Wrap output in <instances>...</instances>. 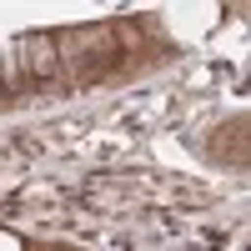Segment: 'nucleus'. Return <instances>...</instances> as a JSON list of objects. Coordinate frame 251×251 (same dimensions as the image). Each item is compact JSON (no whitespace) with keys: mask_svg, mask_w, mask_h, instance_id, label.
Instances as JSON below:
<instances>
[{"mask_svg":"<svg viewBox=\"0 0 251 251\" xmlns=\"http://www.w3.org/2000/svg\"><path fill=\"white\" fill-rule=\"evenodd\" d=\"M0 75H5V60H0Z\"/></svg>","mask_w":251,"mask_h":251,"instance_id":"3","label":"nucleus"},{"mask_svg":"<svg viewBox=\"0 0 251 251\" xmlns=\"http://www.w3.org/2000/svg\"><path fill=\"white\" fill-rule=\"evenodd\" d=\"M0 251H25V241H20L15 231H0Z\"/></svg>","mask_w":251,"mask_h":251,"instance_id":"2","label":"nucleus"},{"mask_svg":"<svg viewBox=\"0 0 251 251\" xmlns=\"http://www.w3.org/2000/svg\"><path fill=\"white\" fill-rule=\"evenodd\" d=\"M20 50H25V71H30L35 80H50V75H55L60 55H55V35H50V30L20 35Z\"/></svg>","mask_w":251,"mask_h":251,"instance_id":"1","label":"nucleus"}]
</instances>
